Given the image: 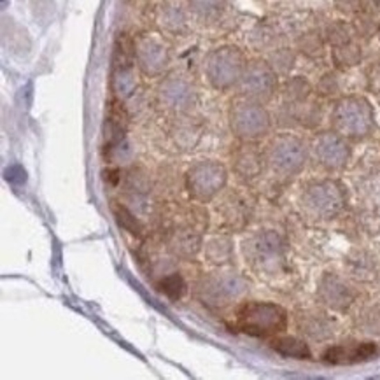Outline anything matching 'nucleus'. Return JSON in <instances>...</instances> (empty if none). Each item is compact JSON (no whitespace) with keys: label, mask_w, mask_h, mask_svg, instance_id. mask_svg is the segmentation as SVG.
Returning a JSON list of instances; mask_svg holds the SVG:
<instances>
[{"label":"nucleus","mask_w":380,"mask_h":380,"mask_svg":"<svg viewBox=\"0 0 380 380\" xmlns=\"http://www.w3.org/2000/svg\"><path fill=\"white\" fill-rule=\"evenodd\" d=\"M234 327L251 336H277L287 327V314L270 301H245L235 310Z\"/></svg>","instance_id":"obj_1"},{"label":"nucleus","mask_w":380,"mask_h":380,"mask_svg":"<svg viewBox=\"0 0 380 380\" xmlns=\"http://www.w3.org/2000/svg\"><path fill=\"white\" fill-rule=\"evenodd\" d=\"M333 130L345 139H363L375 124L372 104L363 97L340 98L332 113Z\"/></svg>","instance_id":"obj_2"},{"label":"nucleus","mask_w":380,"mask_h":380,"mask_svg":"<svg viewBox=\"0 0 380 380\" xmlns=\"http://www.w3.org/2000/svg\"><path fill=\"white\" fill-rule=\"evenodd\" d=\"M301 204L314 218L332 219L345 207L347 191L339 181L324 179L307 186L301 196Z\"/></svg>","instance_id":"obj_3"},{"label":"nucleus","mask_w":380,"mask_h":380,"mask_svg":"<svg viewBox=\"0 0 380 380\" xmlns=\"http://www.w3.org/2000/svg\"><path fill=\"white\" fill-rule=\"evenodd\" d=\"M230 126L238 139L256 140L270 130V114L258 100L237 98L230 107Z\"/></svg>","instance_id":"obj_4"},{"label":"nucleus","mask_w":380,"mask_h":380,"mask_svg":"<svg viewBox=\"0 0 380 380\" xmlns=\"http://www.w3.org/2000/svg\"><path fill=\"white\" fill-rule=\"evenodd\" d=\"M247 61L240 49L234 46L214 49L205 61V74L216 90H228L240 83Z\"/></svg>","instance_id":"obj_5"},{"label":"nucleus","mask_w":380,"mask_h":380,"mask_svg":"<svg viewBox=\"0 0 380 380\" xmlns=\"http://www.w3.org/2000/svg\"><path fill=\"white\" fill-rule=\"evenodd\" d=\"M228 182V172L225 165L212 160L198 162L188 170L186 175V188L193 200L200 204H207L214 200Z\"/></svg>","instance_id":"obj_6"},{"label":"nucleus","mask_w":380,"mask_h":380,"mask_svg":"<svg viewBox=\"0 0 380 380\" xmlns=\"http://www.w3.org/2000/svg\"><path fill=\"white\" fill-rule=\"evenodd\" d=\"M267 162L281 175H296L305 167L307 146L294 135H278L267 149Z\"/></svg>","instance_id":"obj_7"},{"label":"nucleus","mask_w":380,"mask_h":380,"mask_svg":"<svg viewBox=\"0 0 380 380\" xmlns=\"http://www.w3.org/2000/svg\"><path fill=\"white\" fill-rule=\"evenodd\" d=\"M247 291V281L235 272H216L200 284V294L207 305L222 307Z\"/></svg>","instance_id":"obj_8"},{"label":"nucleus","mask_w":380,"mask_h":380,"mask_svg":"<svg viewBox=\"0 0 380 380\" xmlns=\"http://www.w3.org/2000/svg\"><path fill=\"white\" fill-rule=\"evenodd\" d=\"M275 88H277V75L270 65L260 60L247 64L240 79V90L244 97L263 102L272 98Z\"/></svg>","instance_id":"obj_9"},{"label":"nucleus","mask_w":380,"mask_h":380,"mask_svg":"<svg viewBox=\"0 0 380 380\" xmlns=\"http://www.w3.org/2000/svg\"><path fill=\"white\" fill-rule=\"evenodd\" d=\"M283 238L275 231H261L244 244V252L249 263L260 268H267L268 265L277 263L283 258Z\"/></svg>","instance_id":"obj_10"},{"label":"nucleus","mask_w":380,"mask_h":380,"mask_svg":"<svg viewBox=\"0 0 380 380\" xmlns=\"http://www.w3.org/2000/svg\"><path fill=\"white\" fill-rule=\"evenodd\" d=\"M314 153L321 165L330 170L343 169L350 158V147L345 137L336 132L321 133L314 142Z\"/></svg>","instance_id":"obj_11"},{"label":"nucleus","mask_w":380,"mask_h":380,"mask_svg":"<svg viewBox=\"0 0 380 380\" xmlns=\"http://www.w3.org/2000/svg\"><path fill=\"white\" fill-rule=\"evenodd\" d=\"M379 354V347L373 342H352L330 347L324 352L323 359L330 365H356L370 361Z\"/></svg>","instance_id":"obj_12"},{"label":"nucleus","mask_w":380,"mask_h":380,"mask_svg":"<svg viewBox=\"0 0 380 380\" xmlns=\"http://www.w3.org/2000/svg\"><path fill=\"white\" fill-rule=\"evenodd\" d=\"M135 58L144 74L158 75L167 67L169 53L162 42L155 39H142L135 46Z\"/></svg>","instance_id":"obj_13"},{"label":"nucleus","mask_w":380,"mask_h":380,"mask_svg":"<svg viewBox=\"0 0 380 380\" xmlns=\"http://www.w3.org/2000/svg\"><path fill=\"white\" fill-rule=\"evenodd\" d=\"M319 296L333 310H345L352 303V291L335 275H324L319 284Z\"/></svg>","instance_id":"obj_14"},{"label":"nucleus","mask_w":380,"mask_h":380,"mask_svg":"<svg viewBox=\"0 0 380 380\" xmlns=\"http://www.w3.org/2000/svg\"><path fill=\"white\" fill-rule=\"evenodd\" d=\"M160 95H162L163 102L169 107H173V109H186L193 100L191 86L186 81L175 79V77L167 79L162 84Z\"/></svg>","instance_id":"obj_15"},{"label":"nucleus","mask_w":380,"mask_h":380,"mask_svg":"<svg viewBox=\"0 0 380 380\" xmlns=\"http://www.w3.org/2000/svg\"><path fill=\"white\" fill-rule=\"evenodd\" d=\"M170 247L179 256L191 258L202 247V235H200L198 230L191 228V226L177 228L172 235V240H170Z\"/></svg>","instance_id":"obj_16"},{"label":"nucleus","mask_w":380,"mask_h":380,"mask_svg":"<svg viewBox=\"0 0 380 380\" xmlns=\"http://www.w3.org/2000/svg\"><path fill=\"white\" fill-rule=\"evenodd\" d=\"M272 347L277 350L278 354H283L286 358L293 359H309L310 354L309 345L303 340L294 339V336H278L272 342Z\"/></svg>","instance_id":"obj_17"},{"label":"nucleus","mask_w":380,"mask_h":380,"mask_svg":"<svg viewBox=\"0 0 380 380\" xmlns=\"http://www.w3.org/2000/svg\"><path fill=\"white\" fill-rule=\"evenodd\" d=\"M234 254V245H231V240L228 237H212L211 240L205 244V256L211 263L222 265L228 263Z\"/></svg>","instance_id":"obj_18"},{"label":"nucleus","mask_w":380,"mask_h":380,"mask_svg":"<svg viewBox=\"0 0 380 380\" xmlns=\"http://www.w3.org/2000/svg\"><path fill=\"white\" fill-rule=\"evenodd\" d=\"M261 156L256 151L245 149L235 156V169L242 177H254L261 170Z\"/></svg>","instance_id":"obj_19"},{"label":"nucleus","mask_w":380,"mask_h":380,"mask_svg":"<svg viewBox=\"0 0 380 380\" xmlns=\"http://www.w3.org/2000/svg\"><path fill=\"white\" fill-rule=\"evenodd\" d=\"M186 289H188L186 281L182 278V275L179 274L167 275V277L162 278V283H160V291L173 301L181 300V298L186 294Z\"/></svg>","instance_id":"obj_20"},{"label":"nucleus","mask_w":380,"mask_h":380,"mask_svg":"<svg viewBox=\"0 0 380 380\" xmlns=\"http://www.w3.org/2000/svg\"><path fill=\"white\" fill-rule=\"evenodd\" d=\"M335 58L343 65H354L359 60V49L352 42H345L335 49Z\"/></svg>","instance_id":"obj_21"},{"label":"nucleus","mask_w":380,"mask_h":380,"mask_svg":"<svg viewBox=\"0 0 380 380\" xmlns=\"http://www.w3.org/2000/svg\"><path fill=\"white\" fill-rule=\"evenodd\" d=\"M114 214H116L117 221H120V225L123 226V228L130 230L132 234H139V231H140L139 222H137V219L133 218V216L130 214L126 209H124V207H114Z\"/></svg>","instance_id":"obj_22"},{"label":"nucleus","mask_w":380,"mask_h":380,"mask_svg":"<svg viewBox=\"0 0 380 380\" xmlns=\"http://www.w3.org/2000/svg\"><path fill=\"white\" fill-rule=\"evenodd\" d=\"M309 83L301 79H294L291 83H287V95H289L293 100H303V98L309 95Z\"/></svg>","instance_id":"obj_23"},{"label":"nucleus","mask_w":380,"mask_h":380,"mask_svg":"<svg viewBox=\"0 0 380 380\" xmlns=\"http://www.w3.org/2000/svg\"><path fill=\"white\" fill-rule=\"evenodd\" d=\"M375 84H377V88L380 90V68H379V72H377V75H375Z\"/></svg>","instance_id":"obj_24"}]
</instances>
